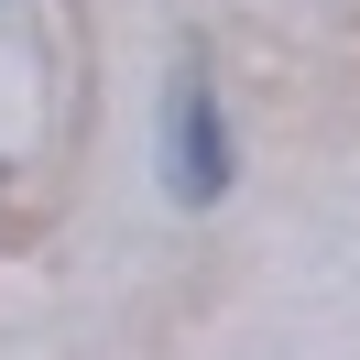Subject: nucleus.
Returning a JSON list of instances; mask_svg holds the SVG:
<instances>
[{"label":"nucleus","instance_id":"f257e3e1","mask_svg":"<svg viewBox=\"0 0 360 360\" xmlns=\"http://www.w3.org/2000/svg\"><path fill=\"white\" fill-rule=\"evenodd\" d=\"M164 186H175L186 207H207L229 186V120H219V98H207L197 66H186L175 98H164Z\"/></svg>","mask_w":360,"mask_h":360}]
</instances>
